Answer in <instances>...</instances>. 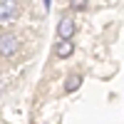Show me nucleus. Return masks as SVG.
I'll list each match as a JSON object with an SVG mask.
<instances>
[{
  "instance_id": "nucleus-1",
  "label": "nucleus",
  "mask_w": 124,
  "mask_h": 124,
  "mask_svg": "<svg viewBox=\"0 0 124 124\" xmlns=\"http://www.w3.org/2000/svg\"><path fill=\"white\" fill-rule=\"evenodd\" d=\"M20 52V37L17 35H0V55L13 57Z\"/></svg>"
},
{
  "instance_id": "nucleus-2",
  "label": "nucleus",
  "mask_w": 124,
  "mask_h": 124,
  "mask_svg": "<svg viewBox=\"0 0 124 124\" xmlns=\"http://www.w3.org/2000/svg\"><path fill=\"white\" fill-rule=\"evenodd\" d=\"M17 15H20L17 0H0V23H13Z\"/></svg>"
},
{
  "instance_id": "nucleus-3",
  "label": "nucleus",
  "mask_w": 124,
  "mask_h": 124,
  "mask_svg": "<svg viewBox=\"0 0 124 124\" xmlns=\"http://www.w3.org/2000/svg\"><path fill=\"white\" fill-rule=\"evenodd\" d=\"M75 30H77V25H75V20H72L70 15H62L60 17V23H57V37L60 40H72Z\"/></svg>"
},
{
  "instance_id": "nucleus-4",
  "label": "nucleus",
  "mask_w": 124,
  "mask_h": 124,
  "mask_svg": "<svg viewBox=\"0 0 124 124\" xmlns=\"http://www.w3.org/2000/svg\"><path fill=\"white\" fill-rule=\"evenodd\" d=\"M72 52H75V45H72V40H57L55 45V55L57 57H72Z\"/></svg>"
},
{
  "instance_id": "nucleus-5",
  "label": "nucleus",
  "mask_w": 124,
  "mask_h": 124,
  "mask_svg": "<svg viewBox=\"0 0 124 124\" xmlns=\"http://www.w3.org/2000/svg\"><path fill=\"white\" fill-rule=\"evenodd\" d=\"M79 85H82V75L72 72V75H67V79H65V92H67V94H70V92H77Z\"/></svg>"
},
{
  "instance_id": "nucleus-6",
  "label": "nucleus",
  "mask_w": 124,
  "mask_h": 124,
  "mask_svg": "<svg viewBox=\"0 0 124 124\" xmlns=\"http://www.w3.org/2000/svg\"><path fill=\"white\" fill-rule=\"evenodd\" d=\"M70 5H72V10H85L87 0H70Z\"/></svg>"
},
{
  "instance_id": "nucleus-7",
  "label": "nucleus",
  "mask_w": 124,
  "mask_h": 124,
  "mask_svg": "<svg viewBox=\"0 0 124 124\" xmlns=\"http://www.w3.org/2000/svg\"><path fill=\"white\" fill-rule=\"evenodd\" d=\"M42 5H45V10H50V5H52V0H42Z\"/></svg>"
}]
</instances>
